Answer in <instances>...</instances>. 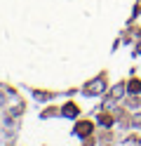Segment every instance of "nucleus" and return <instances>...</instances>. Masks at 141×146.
I'll return each mask as SVG.
<instances>
[{"mask_svg": "<svg viewBox=\"0 0 141 146\" xmlns=\"http://www.w3.org/2000/svg\"><path fill=\"white\" fill-rule=\"evenodd\" d=\"M125 90H127V85H125V83H118L115 87H113V90H111V97H113V99H115V102H120V99H122V97H125Z\"/></svg>", "mask_w": 141, "mask_h": 146, "instance_id": "nucleus-3", "label": "nucleus"}, {"mask_svg": "<svg viewBox=\"0 0 141 146\" xmlns=\"http://www.w3.org/2000/svg\"><path fill=\"white\" fill-rule=\"evenodd\" d=\"M50 115H59V108H52V106H50V108L42 113V118H50Z\"/></svg>", "mask_w": 141, "mask_h": 146, "instance_id": "nucleus-8", "label": "nucleus"}, {"mask_svg": "<svg viewBox=\"0 0 141 146\" xmlns=\"http://www.w3.org/2000/svg\"><path fill=\"white\" fill-rule=\"evenodd\" d=\"M129 125H132V127H141V113L132 115V118H129Z\"/></svg>", "mask_w": 141, "mask_h": 146, "instance_id": "nucleus-7", "label": "nucleus"}, {"mask_svg": "<svg viewBox=\"0 0 141 146\" xmlns=\"http://www.w3.org/2000/svg\"><path fill=\"white\" fill-rule=\"evenodd\" d=\"M78 113H80V108L75 104H66L61 108V115H66V118H78Z\"/></svg>", "mask_w": 141, "mask_h": 146, "instance_id": "nucleus-4", "label": "nucleus"}, {"mask_svg": "<svg viewBox=\"0 0 141 146\" xmlns=\"http://www.w3.org/2000/svg\"><path fill=\"white\" fill-rule=\"evenodd\" d=\"M125 104H127L129 108H139V106H141V97H132V99L127 97V102H125Z\"/></svg>", "mask_w": 141, "mask_h": 146, "instance_id": "nucleus-6", "label": "nucleus"}, {"mask_svg": "<svg viewBox=\"0 0 141 146\" xmlns=\"http://www.w3.org/2000/svg\"><path fill=\"white\" fill-rule=\"evenodd\" d=\"M103 92H106V78L99 76L97 80H92V83L85 85V92H82V94H87V97H99V94H103Z\"/></svg>", "mask_w": 141, "mask_h": 146, "instance_id": "nucleus-1", "label": "nucleus"}, {"mask_svg": "<svg viewBox=\"0 0 141 146\" xmlns=\"http://www.w3.org/2000/svg\"><path fill=\"white\" fill-rule=\"evenodd\" d=\"M92 132H94V123L92 120H82V123H78V127H75V134L82 137V139H85V137H89Z\"/></svg>", "mask_w": 141, "mask_h": 146, "instance_id": "nucleus-2", "label": "nucleus"}, {"mask_svg": "<svg viewBox=\"0 0 141 146\" xmlns=\"http://www.w3.org/2000/svg\"><path fill=\"white\" fill-rule=\"evenodd\" d=\"M127 90H129V94H139L141 92V83L139 80H132V83H127Z\"/></svg>", "mask_w": 141, "mask_h": 146, "instance_id": "nucleus-5", "label": "nucleus"}]
</instances>
